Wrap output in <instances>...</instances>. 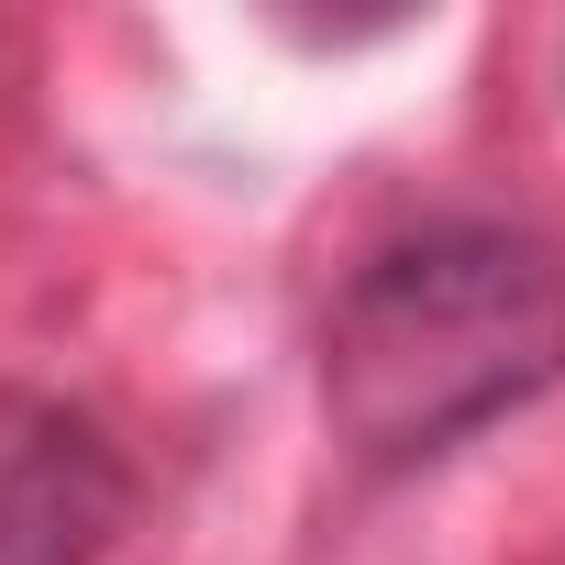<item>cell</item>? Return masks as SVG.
<instances>
[{"instance_id":"6da1fadb","label":"cell","mask_w":565,"mask_h":565,"mask_svg":"<svg viewBox=\"0 0 565 565\" xmlns=\"http://www.w3.org/2000/svg\"><path fill=\"white\" fill-rule=\"evenodd\" d=\"M565 377V244L521 222H422L322 311V422L366 477L433 466Z\"/></svg>"},{"instance_id":"7a4b0ae2","label":"cell","mask_w":565,"mask_h":565,"mask_svg":"<svg viewBox=\"0 0 565 565\" xmlns=\"http://www.w3.org/2000/svg\"><path fill=\"white\" fill-rule=\"evenodd\" d=\"M134 521L111 422L56 388H0V565H100Z\"/></svg>"}]
</instances>
